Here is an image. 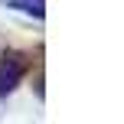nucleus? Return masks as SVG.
Listing matches in <instances>:
<instances>
[{"instance_id": "f257e3e1", "label": "nucleus", "mask_w": 124, "mask_h": 124, "mask_svg": "<svg viewBox=\"0 0 124 124\" xmlns=\"http://www.w3.org/2000/svg\"><path fill=\"white\" fill-rule=\"evenodd\" d=\"M26 72H30V59L23 52H7L0 59V95H10Z\"/></svg>"}, {"instance_id": "f03ea898", "label": "nucleus", "mask_w": 124, "mask_h": 124, "mask_svg": "<svg viewBox=\"0 0 124 124\" xmlns=\"http://www.w3.org/2000/svg\"><path fill=\"white\" fill-rule=\"evenodd\" d=\"M7 3L13 10H23L30 16H36V20H43V13H46V0H7Z\"/></svg>"}]
</instances>
